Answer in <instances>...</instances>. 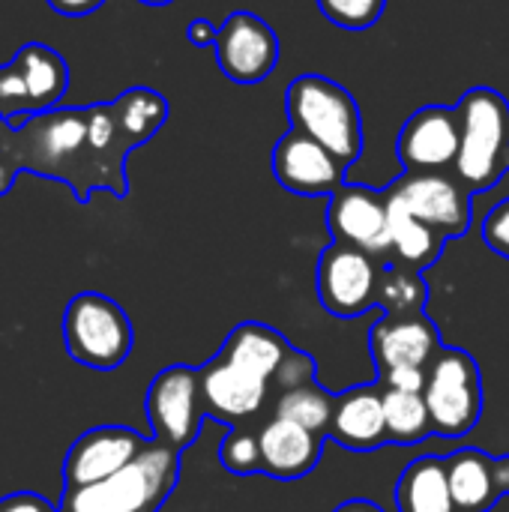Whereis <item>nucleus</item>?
<instances>
[{"mask_svg":"<svg viewBox=\"0 0 509 512\" xmlns=\"http://www.w3.org/2000/svg\"><path fill=\"white\" fill-rule=\"evenodd\" d=\"M168 120V102L153 87H129L102 105H57L21 126L0 120V198L18 174L60 180L81 204L96 189L129 195L126 156Z\"/></svg>","mask_w":509,"mask_h":512,"instance_id":"nucleus-1","label":"nucleus"},{"mask_svg":"<svg viewBox=\"0 0 509 512\" xmlns=\"http://www.w3.org/2000/svg\"><path fill=\"white\" fill-rule=\"evenodd\" d=\"M285 114L291 129L324 144L348 168L363 156V114L357 99L324 75H300L285 90Z\"/></svg>","mask_w":509,"mask_h":512,"instance_id":"nucleus-2","label":"nucleus"},{"mask_svg":"<svg viewBox=\"0 0 509 512\" xmlns=\"http://www.w3.org/2000/svg\"><path fill=\"white\" fill-rule=\"evenodd\" d=\"M456 108L462 117V141L453 171L480 195L509 174V102L495 87H471Z\"/></svg>","mask_w":509,"mask_h":512,"instance_id":"nucleus-3","label":"nucleus"},{"mask_svg":"<svg viewBox=\"0 0 509 512\" xmlns=\"http://www.w3.org/2000/svg\"><path fill=\"white\" fill-rule=\"evenodd\" d=\"M180 450L150 441V447L114 477L78 492H63L60 512H156L177 486Z\"/></svg>","mask_w":509,"mask_h":512,"instance_id":"nucleus-4","label":"nucleus"},{"mask_svg":"<svg viewBox=\"0 0 509 512\" xmlns=\"http://www.w3.org/2000/svg\"><path fill=\"white\" fill-rule=\"evenodd\" d=\"M63 342L75 363L111 372L132 354V321L123 306L99 291H81L63 312Z\"/></svg>","mask_w":509,"mask_h":512,"instance_id":"nucleus-5","label":"nucleus"},{"mask_svg":"<svg viewBox=\"0 0 509 512\" xmlns=\"http://www.w3.org/2000/svg\"><path fill=\"white\" fill-rule=\"evenodd\" d=\"M426 405L441 438H465L483 414V381L477 360L462 348H441L429 366Z\"/></svg>","mask_w":509,"mask_h":512,"instance_id":"nucleus-6","label":"nucleus"},{"mask_svg":"<svg viewBox=\"0 0 509 512\" xmlns=\"http://www.w3.org/2000/svg\"><path fill=\"white\" fill-rule=\"evenodd\" d=\"M387 192L447 240L462 237L471 228L474 192L456 171H402Z\"/></svg>","mask_w":509,"mask_h":512,"instance_id":"nucleus-7","label":"nucleus"},{"mask_svg":"<svg viewBox=\"0 0 509 512\" xmlns=\"http://www.w3.org/2000/svg\"><path fill=\"white\" fill-rule=\"evenodd\" d=\"M384 261L348 243H330L318 258V300L336 318H360L378 306Z\"/></svg>","mask_w":509,"mask_h":512,"instance_id":"nucleus-8","label":"nucleus"},{"mask_svg":"<svg viewBox=\"0 0 509 512\" xmlns=\"http://www.w3.org/2000/svg\"><path fill=\"white\" fill-rule=\"evenodd\" d=\"M144 411L153 429V441L168 444L180 453L189 444H195L204 414H207L204 399H201L198 369L192 366L162 369L147 387Z\"/></svg>","mask_w":509,"mask_h":512,"instance_id":"nucleus-9","label":"nucleus"},{"mask_svg":"<svg viewBox=\"0 0 509 512\" xmlns=\"http://www.w3.org/2000/svg\"><path fill=\"white\" fill-rule=\"evenodd\" d=\"M216 63L234 84H258L279 63V36L255 12H231L216 36Z\"/></svg>","mask_w":509,"mask_h":512,"instance_id":"nucleus-10","label":"nucleus"},{"mask_svg":"<svg viewBox=\"0 0 509 512\" xmlns=\"http://www.w3.org/2000/svg\"><path fill=\"white\" fill-rule=\"evenodd\" d=\"M147 447L150 438L126 426H99L78 435L63 459V492H78L114 477L117 471L132 465Z\"/></svg>","mask_w":509,"mask_h":512,"instance_id":"nucleus-11","label":"nucleus"},{"mask_svg":"<svg viewBox=\"0 0 509 512\" xmlns=\"http://www.w3.org/2000/svg\"><path fill=\"white\" fill-rule=\"evenodd\" d=\"M327 228L336 243H348L381 261H390V222L384 189L345 183L327 201Z\"/></svg>","mask_w":509,"mask_h":512,"instance_id":"nucleus-12","label":"nucleus"},{"mask_svg":"<svg viewBox=\"0 0 509 512\" xmlns=\"http://www.w3.org/2000/svg\"><path fill=\"white\" fill-rule=\"evenodd\" d=\"M462 141L456 105H426L414 111L396 138V156L405 171H453Z\"/></svg>","mask_w":509,"mask_h":512,"instance_id":"nucleus-13","label":"nucleus"},{"mask_svg":"<svg viewBox=\"0 0 509 512\" xmlns=\"http://www.w3.org/2000/svg\"><path fill=\"white\" fill-rule=\"evenodd\" d=\"M345 168L324 144L297 129H288L273 147V174L291 195L330 198L345 186Z\"/></svg>","mask_w":509,"mask_h":512,"instance_id":"nucleus-14","label":"nucleus"},{"mask_svg":"<svg viewBox=\"0 0 509 512\" xmlns=\"http://www.w3.org/2000/svg\"><path fill=\"white\" fill-rule=\"evenodd\" d=\"M372 357L381 372L414 366V369H429L432 360L441 354V333L438 327L426 318V312L417 315H384L372 333H369Z\"/></svg>","mask_w":509,"mask_h":512,"instance_id":"nucleus-15","label":"nucleus"},{"mask_svg":"<svg viewBox=\"0 0 509 512\" xmlns=\"http://www.w3.org/2000/svg\"><path fill=\"white\" fill-rule=\"evenodd\" d=\"M198 381H201V399L207 414L225 423L249 420L264 408L267 378L225 360L222 354L198 369Z\"/></svg>","mask_w":509,"mask_h":512,"instance_id":"nucleus-16","label":"nucleus"},{"mask_svg":"<svg viewBox=\"0 0 509 512\" xmlns=\"http://www.w3.org/2000/svg\"><path fill=\"white\" fill-rule=\"evenodd\" d=\"M261 444V474L276 480H300L312 474L324 456V435L303 429L285 417H273L258 432Z\"/></svg>","mask_w":509,"mask_h":512,"instance_id":"nucleus-17","label":"nucleus"},{"mask_svg":"<svg viewBox=\"0 0 509 512\" xmlns=\"http://www.w3.org/2000/svg\"><path fill=\"white\" fill-rule=\"evenodd\" d=\"M330 438H336L348 450H378L387 444V420H384V387H351L336 396Z\"/></svg>","mask_w":509,"mask_h":512,"instance_id":"nucleus-18","label":"nucleus"},{"mask_svg":"<svg viewBox=\"0 0 509 512\" xmlns=\"http://www.w3.org/2000/svg\"><path fill=\"white\" fill-rule=\"evenodd\" d=\"M384 198H387V222H390V261L423 273L426 267H432L441 258L447 237H441L435 228L420 222L387 189H384Z\"/></svg>","mask_w":509,"mask_h":512,"instance_id":"nucleus-19","label":"nucleus"},{"mask_svg":"<svg viewBox=\"0 0 509 512\" xmlns=\"http://www.w3.org/2000/svg\"><path fill=\"white\" fill-rule=\"evenodd\" d=\"M12 60L24 78L30 111L39 114V111L57 108L69 90V63L63 60V54H57L45 42H27L15 51Z\"/></svg>","mask_w":509,"mask_h":512,"instance_id":"nucleus-20","label":"nucleus"},{"mask_svg":"<svg viewBox=\"0 0 509 512\" xmlns=\"http://www.w3.org/2000/svg\"><path fill=\"white\" fill-rule=\"evenodd\" d=\"M396 507L399 512H459L450 492L447 459L420 456L405 465L396 483Z\"/></svg>","mask_w":509,"mask_h":512,"instance_id":"nucleus-21","label":"nucleus"},{"mask_svg":"<svg viewBox=\"0 0 509 512\" xmlns=\"http://www.w3.org/2000/svg\"><path fill=\"white\" fill-rule=\"evenodd\" d=\"M492 456L480 450H456L447 456V477H450V492L459 512H489L498 501V486L492 477Z\"/></svg>","mask_w":509,"mask_h":512,"instance_id":"nucleus-22","label":"nucleus"},{"mask_svg":"<svg viewBox=\"0 0 509 512\" xmlns=\"http://www.w3.org/2000/svg\"><path fill=\"white\" fill-rule=\"evenodd\" d=\"M288 351H291V345L279 330L258 324V321H246V324L231 330V336L225 339V348L219 354L225 360L273 381V375H276V369Z\"/></svg>","mask_w":509,"mask_h":512,"instance_id":"nucleus-23","label":"nucleus"},{"mask_svg":"<svg viewBox=\"0 0 509 512\" xmlns=\"http://www.w3.org/2000/svg\"><path fill=\"white\" fill-rule=\"evenodd\" d=\"M384 420H387V444L396 447H414L435 432L423 393L384 387Z\"/></svg>","mask_w":509,"mask_h":512,"instance_id":"nucleus-24","label":"nucleus"},{"mask_svg":"<svg viewBox=\"0 0 509 512\" xmlns=\"http://www.w3.org/2000/svg\"><path fill=\"white\" fill-rule=\"evenodd\" d=\"M429 288L420 270L402 267L396 261H384L381 285H378V306L387 315H417L426 309Z\"/></svg>","mask_w":509,"mask_h":512,"instance_id":"nucleus-25","label":"nucleus"},{"mask_svg":"<svg viewBox=\"0 0 509 512\" xmlns=\"http://www.w3.org/2000/svg\"><path fill=\"white\" fill-rule=\"evenodd\" d=\"M333 408H336V396H330L324 387L312 381V384L285 390L276 402V417L300 423L303 429L315 435H327L333 423Z\"/></svg>","mask_w":509,"mask_h":512,"instance_id":"nucleus-26","label":"nucleus"},{"mask_svg":"<svg viewBox=\"0 0 509 512\" xmlns=\"http://www.w3.org/2000/svg\"><path fill=\"white\" fill-rule=\"evenodd\" d=\"M318 9L342 30H369L381 21L387 0H318Z\"/></svg>","mask_w":509,"mask_h":512,"instance_id":"nucleus-27","label":"nucleus"},{"mask_svg":"<svg viewBox=\"0 0 509 512\" xmlns=\"http://www.w3.org/2000/svg\"><path fill=\"white\" fill-rule=\"evenodd\" d=\"M219 459L231 474H258L261 471L258 435H249L246 429H231V435L219 447Z\"/></svg>","mask_w":509,"mask_h":512,"instance_id":"nucleus-28","label":"nucleus"},{"mask_svg":"<svg viewBox=\"0 0 509 512\" xmlns=\"http://www.w3.org/2000/svg\"><path fill=\"white\" fill-rule=\"evenodd\" d=\"M315 372H318V363H315L309 354L291 348V351L285 354V360L279 363V369H276V375H273V384L285 393V390L312 384V381H315Z\"/></svg>","mask_w":509,"mask_h":512,"instance_id":"nucleus-29","label":"nucleus"},{"mask_svg":"<svg viewBox=\"0 0 509 512\" xmlns=\"http://www.w3.org/2000/svg\"><path fill=\"white\" fill-rule=\"evenodd\" d=\"M483 240H486V246L495 255H501V258L509 261V198L498 201L489 210V216L483 222Z\"/></svg>","mask_w":509,"mask_h":512,"instance_id":"nucleus-30","label":"nucleus"},{"mask_svg":"<svg viewBox=\"0 0 509 512\" xmlns=\"http://www.w3.org/2000/svg\"><path fill=\"white\" fill-rule=\"evenodd\" d=\"M426 378H429V369H414V366H402V369H390V372L378 375L381 387H387V390H408V393H423L426 390Z\"/></svg>","mask_w":509,"mask_h":512,"instance_id":"nucleus-31","label":"nucleus"},{"mask_svg":"<svg viewBox=\"0 0 509 512\" xmlns=\"http://www.w3.org/2000/svg\"><path fill=\"white\" fill-rule=\"evenodd\" d=\"M0 512H60L57 507H51L45 498L33 495V492H15L0 498Z\"/></svg>","mask_w":509,"mask_h":512,"instance_id":"nucleus-32","label":"nucleus"},{"mask_svg":"<svg viewBox=\"0 0 509 512\" xmlns=\"http://www.w3.org/2000/svg\"><path fill=\"white\" fill-rule=\"evenodd\" d=\"M216 36H219V27L210 21V18H192L189 27H186V39L192 45H216Z\"/></svg>","mask_w":509,"mask_h":512,"instance_id":"nucleus-33","label":"nucleus"},{"mask_svg":"<svg viewBox=\"0 0 509 512\" xmlns=\"http://www.w3.org/2000/svg\"><path fill=\"white\" fill-rule=\"evenodd\" d=\"M105 0H48V6L57 12V15H69V18H81V15H90L102 6Z\"/></svg>","mask_w":509,"mask_h":512,"instance_id":"nucleus-34","label":"nucleus"},{"mask_svg":"<svg viewBox=\"0 0 509 512\" xmlns=\"http://www.w3.org/2000/svg\"><path fill=\"white\" fill-rule=\"evenodd\" d=\"M492 477H495L498 495H501V498L509 495V456H501V459L492 462Z\"/></svg>","mask_w":509,"mask_h":512,"instance_id":"nucleus-35","label":"nucleus"},{"mask_svg":"<svg viewBox=\"0 0 509 512\" xmlns=\"http://www.w3.org/2000/svg\"><path fill=\"white\" fill-rule=\"evenodd\" d=\"M333 512H384L375 501H363V498H354V501H345L339 504Z\"/></svg>","mask_w":509,"mask_h":512,"instance_id":"nucleus-36","label":"nucleus"},{"mask_svg":"<svg viewBox=\"0 0 509 512\" xmlns=\"http://www.w3.org/2000/svg\"><path fill=\"white\" fill-rule=\"evenodd\" d=\"M141 3H147V6H168V3H174V0H141Z\"/></svg>","mask_w":509,"mask_h":512,"instance_id":"nucleus-37","label":"nucleus"}]
</instances>
